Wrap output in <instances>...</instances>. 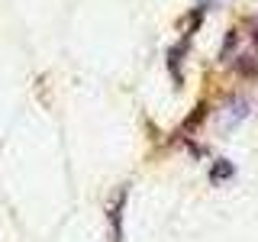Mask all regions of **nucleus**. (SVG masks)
Segmentation results:
<instances>
[{"mask_svg": "<svg viewBox=\"0 0 258 242\" xmlns=\"http://www.w3.org/2000/svg\"><path fill=\"white\" fill-rule=\"evenodd\" d=\"M123 207H126V188H119L113 194L110 207H107V216H110V232H113V242H123Z\"/></svg>", "mask_w": 258, "mask_h": 242, "instance_id": "f257e3e1", "label": "nucleus"}, {"mask_svg": "<svg viewBox=\"0 0 258 242\" xmlns=\"http://www.w3.org/2000/svg\"><path fill=\"white\" fill-rule=\"evenodd\" d=\"M232 174H236V165H232V161H226V158H220L213 168H210V181H213V184H223V181H229Z\"/></svg>", "mask_w": 258, "mask_h": 242, "instance_id": "f03ea898", "label": "nucleus"}, {"mask_svg": "<svg viewBox=\"0 0 258 242\" xmlns=\"http://www.w3.org/2000/svg\"><path fill=\"white\" fill-rule=\"evenodd\" d=\"M229 113L223 116V129H229V126H239V119H245V113H248V103L245 100H236V107H226Z\"/></svg>", "mask_w": 258, "mask_h": 242, "instance_id": "7ed1b4c3", "label": "nucleus"}, {"mask_svg": "<svg viewBox=\"0 0 258 242\" xmlns=\"http://www.w3.org/2000/svg\"><path fill=\"white\" fill-rule=\"evenodd\" d=\"M236 68L242 71V75H252V71H255V62H248V55H245L242 62H236Z\"/></svg>", "mask_w": 258, "mask_h": 242, "instance_id": "20e7f679", "label": "nucleus"}]
</instances>
